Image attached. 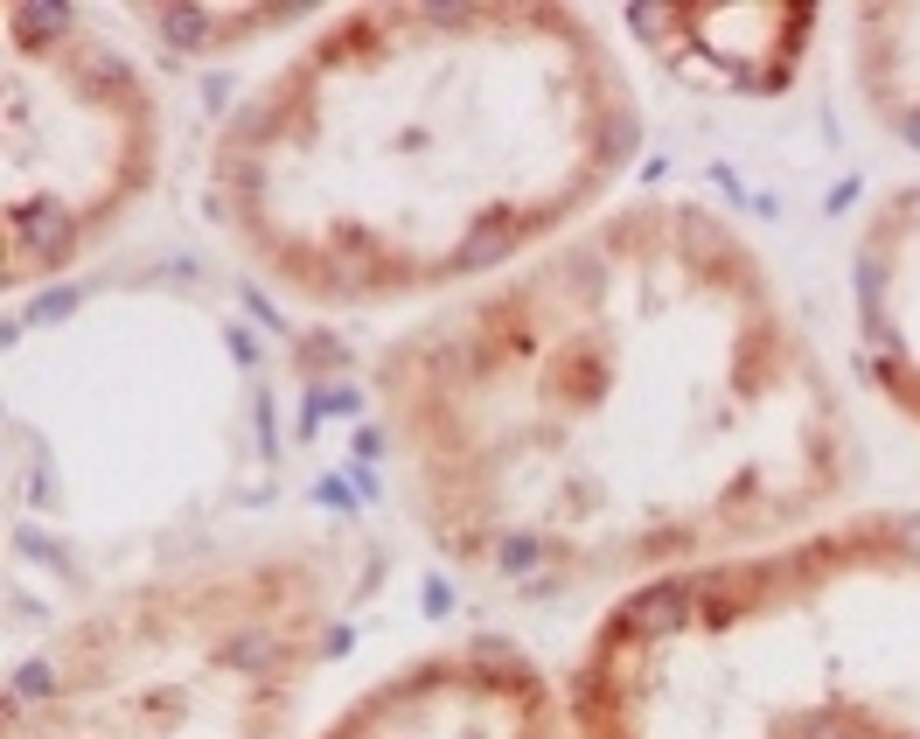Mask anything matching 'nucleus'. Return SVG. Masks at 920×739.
<instances>
[{"instance_id": "obj_1", "label": "nucleus", "mask_w": 920, "mask_h": 739, "mask_svg": "<svg viewBox=\"0 0 920 739\" xmlns=\"http://www.w3.org/2000/svg\"><path fill=\"white\" fill-rule=\"evenodd\" d=\"M627 635H670V628H683V593L676 587H655L642 600H627V614H621Z\"/></svg>"}, {"instance_id": "obj_2", "label": "nucleus", "mask_w": 920, "mask_h": 739, "mask_svg": "<svg viewBox=\"0 0 920 739\" xmlns=\"http://www.w3.org/2000/svg\"><path fill=\"white\" fill-rule=\"evenodd\" d=\"M14 14H21L14 29L29 36V42H42V36H63V29H70V8H57V0H36V8H14Z\"/></svg>"}, {"instance_id": "obj_3", "label": "nucleus", "mask_w": 920, "mask_h": 739, "mask_svg": "<svg viewBox=\"0 0 920 739\" xmlns=\"http://www.w3.org/2000/svg\"><path fill=\"white\" fill-rule=\"evenodd\" d=\"M161 29H168V42H181V49H196V42L209 36V21H202L196 8H168V14H161Z\"/></svg>"}, {"instance_id": "obj_4", "label": "nucleus", "mask_w": 920, "mask_h": 739, "mask_svg": "<svg viewBox=\"0 0 920 739\" xmlns=\"http://www.w3.org/2000/svg\"><path fill=\"white\" fill-rule=\"evenodd\" d=\"M21 230L42 237V245H63V209H29V217H21Z\"/></svg>"}, {"instance_id": "obj_5", "label": "nucleus", "mask_w": 920, "mask_h": 739, "mask_svg": "<svg viewBox=\"0 0 920 739\" xmlns=\"http://www.w3.org/2000/svg\"><path fill=\"white\" fill-rule=\"evenodd\" d=\"M230 656L251 670V663H273V642H266V635H238V649H230Z\"/></svg>"}, {"instance_id": "obj_6", "label": "nucleus", "mask_w": 920, "mask_h": 739, "mask_svg": "<svg viewBox=\"0 0 920 739\" xmlns=\"http://www.w3.org/2000/svg\"><path fill=\"white\" fill-rule=\"evenodd\" d=\"M732 614H740V607H732V600H704V607H698V621H704V628H725Z\"/></svg>"}, {"instance_id": "obj_7", "label": "nucleus", "mask_w": 920, "mask_h": 739, "mask_svg": "<svg viewBox=\"0 0 920 739\" xmlns=\"http://www.w3.org/2000/svg\"><path fill=\"white\" fill-rule=\"evenodd\" d=\"M70 307H77V294H49V300L36 307V322H63V314H70Z\"/></svg>"}, {"instance_id": "obj_8", "label": "nucleus", "mask_w": 920, "mask_h": 739, "mask_svg": "<svg viewBox=\"0 0 920 739\" xmlns=\"http://www.w3.org/2000/svg\"><path fill=\"white\" fill-rule=\"evenodd\" d=\"M14 683H21V691H49V670H42V663H29V670L14 677Z\"/></svg>"}, {"instance_id": "obj_9", "label": "nucleus", "mask_w": 920, "mask_h": 739, "mask_svg": "<svg viewBox=\"0 0 920 739\" xmlns=\"http://www.w3.org/2000/svg\"><path fill=\"white\" fill-rule=\"evenodd\" d=\"M907 544H913V551H920V523H907Z\"/></svg>"}]
</instances>
